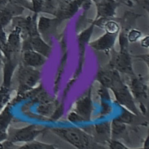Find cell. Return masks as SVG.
<instances>
[{
    "label": "cell",
    "mask_w": 149,
    "mask_h": 149,
    "mask_svg": "<svg viewBox=\"0 0 149 149\" xmlns=\"http://www.w3.org/2000/svg\"><path fill=\"white\" fill-rule=\"evenodd\" d=\"M61 1H62V2H71L73 0H59Z\"/></svg>",
    "instance_id": "cell-5"
},
{
    "label": "cell",
    "mask_w": 149,
    "mask_h": 149,
    "mask_svg": "<svg viewBox=\"0 0 149 149\" xmlns=\"http://www.w3.org/2000/svg\"><path fill=\"white\" fill-rule=\"evenodd\" d=\"M31 3L33 12L34 13H38L41 12V9L44 0H29Z\"/></svg>",
    "instance_id": "cell-4"
},
{
    "label": "cell",
    "mask_w": 149,
    "mask_h": 149,
    "mask_svg": "<svg viewBox=\"0 0 149 149\" xmlns=\"http://www.w3.org/2000/svg\"><path fill=\"white\" fill-rule=\"evenodd\" d=\"M116 1H119V2H121V1H122L123 0H116Z\"/></svg>",
    "instance_id": "cell-6"
},
{
    "label": "cell",
    "mask_w": 149,
    "mask_h": 149,
    "mask_svg": "<svg viewBox=\"0 0 149 149\" xmlns=\"http://www.w3.org/2000/svg\"><path fill=\"white\" fill-rule=\"evenodd\" d=\"M66 136L68 138L69 140L73 142L75 144H78L79 145H83V143H84L85 140L83 139L80 134H79L76 132H68L66 133Z\"/></svg>",
    "instance_id": "cell-3"
},
{
    "label": "cell",
    "mask_w": 149,
    "mask_h": 149,
    "mask_svg": "<svg viewBox=\"0 0 149 149\" xmlns=\"http://www.w3.org/2000/svg\"><path fill=\"white\" fill-rule=\"evenodd\" d=\"M133 1H136V2H139V0H133Z\"/></svg>",
    "instance_id": "cell-7"
},
{
    "label": "cell",
    "mask_w": 149,
    "mask_h": 149,
    "mask_svg": "<svg viewBox=\"0 0 149 149\" xmlns=\"http://www.w3.org/2000/svg\"><path fill=\"white\" fill-rule=\"evenodd\" d=\"M98 16L109 17L115 14L116 10L120 5L116 0H98L94 2Z\"/></svg>",
    "instance_id": "cell-2"
},
{
    "label": "cell",
    "mask_w": 149,
    "mask_h": 149,
    "mask_svg": "<svg viewBox=\"0 0 149 149\" xmlns=\"http://www.w3.org/2000/svg\"><path fill=\"white\" fill-rule=\"evenodd\" d=\"M24 9L23 6L10 0L0 10V25L4 28L15 17L22 14Z\"/></svg>",
    "instance_id": "cell-1"
}]
</instances>
